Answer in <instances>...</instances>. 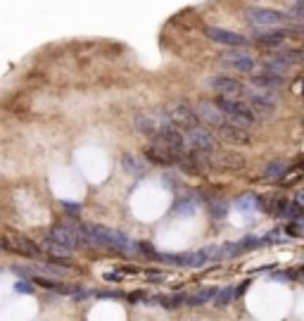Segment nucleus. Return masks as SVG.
<instances>
[{
    "label": "nucleus",
    "instance_id": "1",
    "mask_svg": "<svg viewBox=\"0 0 304 321\" xmlns=\"http://www.w3.org/2000/svg\"><path fill=\"white\" fill-rule=\"evenodd\" d=\"M79 233L83 245H90V248H107V250H119V252H131L135 248L133 240L126 238L124 233L98 226V224H81Z\"/></svg>",
    "mask_w": 304,
    "mask_h": 321
},
{
    "label": "nucleus",
    "instance_id": "2",
    "mask_svg": "<svg viewBox=\"0 0 304 321\" xmlns=\"http://www.w3.org/2000/svg\"><path fill=\"white\" fill-rule=\"evenodd\" d=\"M81 245H83V240H81L79 226H74V224L53 226V231L48 233V240H45V250L53 259H67V255H72Z\"/></svg>",
    "mask_w": 304,
    "mask_h": 321
},
{
    "label": "nucleus",
    "instance_id": "3",
    "mask_svg": "<svg viewBox=\"0 0 304 321\" xmlns=\"http://www.w3.org/2000/svg\"><path fill=\"white\" fill-rule=\"evenodd\" d=\"M216 105L224 110V114L228 117V121H233V124H238V126H254L257 124V114H254V110H252L247 102L242 100V98H228V95H216Z\"/></svg>",
    "mask_w": 304,
    "mask_h": 321
},
{
    "label": "nucleus",
    "instance_id": "4",
    "mask_svg": "<svg viewBox=\"0 0 304 321\" xmlns=\"http://www.w3.org/2000/svg\"><path fill=\"white\" fill-rule=\"evenodd\" d=\"M242 100L250 105L257 117H271L278 107V98L273 93H268V88H259V86H245L242 88Z\"/></svg>",
    "mask_w": 304,
    "mask_h": 321
},
{
    "label": "nucleus",
    "instance_id": "5",
    "mask_svg": "<svg viewBox=\"0 0 304 321\" xmlns=\"http://www.w3.org/2000/svg\"><path fill=\"white\" fill-rule=\"evenodd\" d=\"M292 38H304V29H295V27H266L264 31H257L254 34V43L261 48H278L283 46L285 41H292Z\"/></svg>",
    "mask_w": 304,
    "mask_h": 321
},
{
    "label": "nucleus",
    "instance_id": "6",
    "mask_svg": "<svg viewBox=\"0 0 304 321\" xmlns=\"http://www.w3.org/2000/svg\"><path fill=\"white\" fill-rule=\"evenodd\" d=\"M183 136H186V147H188V150H195V152L209 155V152H216V147H219L214 133H212L209 128H202L200 124L193 128H186Z\"/></svg>",
    "mask_w": 304,
    "mask_h": 321
},
{
    "label": "nucleus",
    "instance_id": "7",
    "mask_svg": "<svg viewBox=\"0 0 304 321\" xmlns=\"http://www.w3.org/2000/svg\"><path fill=\"white\" fill-rule=\"evenodd\" d=\"M0 252H15V255H24L31 259H41L43 250L38 248L34 240L24 238V236H0Z\"/></svg>",
    "mask_w": 304,
    "mask_h": 321
},
{
    "label": "nucleus",
    "instance_id": "8",
    "mask_svg": "<svg viewBox=\"0 0 304 321\" xmlns=\"http://www.w3.org/2000/svg\"><path fill=\"white\" fill-rule=\"evenodd\" d=\"M245 19L250 22L252 27H278V24H285L287 15L285 12H278L271 8H247L245 10Z\"/></svg>",
    "mask_w": 304,
    "mask_h": 321
},
{
    "label": "nucleus",
    "instance_id": "9",
    "mask_svg": "<svg viewBox=\"0 0 304 321\" xmlns=\"http://www.w3.org/2000/svg\"><path fill=\"white\" fill-rule=\"evenodd\" d=\"M221 64L240 74H252L257 69V60L250 53H242L238 48H228L226 53H221Z\"/></svg>",
    "mask_w": 304,
    "mask_h": 321
},
{
    "label": "nucleus",
    "instance_id": "10",
    "mask_svg": "<svg viewBox=\"0 0 304 321\" xmlns=\"http://www.w3.org/2000/svg\"><path fill=\"white\" fill-rule=\"evenodd\" d=\"M145 155H147V159H150L152 165L176 167L183 152H179V150H174V147L164 145V143H160V140H155V138H152V145L145 147Z\"/></svg>",
    "mask_w": 304,
    "mask_h": 321
},
{
    "label": "nucleus",
    "instance_id": "11",
    "mask_svg": "<svg viewBox=\"0 0 304 321\" xmlns=\"http://www.w3.org/2000/svg\"><path fill=\"white\" fill-rule=\"evenodd\" d=\"M167 117H169L171 124H176L181 131H186V128H193L200 124V117H197V112L188 105H183V102H176V105H171L167 107Z\"/></svg>",
    "mask_w": 304,
    "mask_h": 321
},
{
    "label": "nucleus",
    "instance_id": "12",
    "mask_svg": "<svg viewBox=\"0 0 304 321\" xmlns=\"http://www.w3.org/2000/svg\"><path fill=\"white\" fill-rule=\"evenodd\" d=\"M205 36L209 41H214L219 46H228V48H242L247 46V36H242L238 31H228V29L221 27H207L205 29Z\"/></svg>",
    "mask_w": 304,
    "mask_h": 321
},
{
    "label": "nucleus",
    "instance_id": "13",
    "mask_svg": "<svg viewBox=\"0 0 304 321\" xmlns=\"http://www.w3.org/2000/svg\"><path fill=\"white\" fill-rule=\"evenodd\" d=\"M197 117L205 121L209 128H219V126H224V124H228V117L224 114V110L216 105V102H209V100H202V102H197Z\"/></svg>",
    "mask_w": 304,
    "mask_h": 321
},
{
    "label": "nucleus",
    "instance_id": "14",
    "mask_svg": "<svg viewBox=\"0 0 304 321\" xmlns=\"http://www.w3.org/2000/svg\"><path fill=\"white\" fill-rule=\"evenodd\" d=\"M167 121H169V117H167V112L162 110V112H155V114H138V117L133 119V124L143 136L155 138Z\"/></svg>",
    "mask_w": 304,
    "mask_h": 321
},
{
    "label": "nucleus",
    "instance_id": "15",
    "mask_svg": "<svg viewBox=\"0 0 304 321\" xmlns=\"http://www.w3.org/2000/svg\"><path fill=\"white\" fill-rule=\"evenodd\" d=\"M207 86L216 95H228V98H240L242 88H245V83L231 79V76H212V79H207Z\"/></svg>",
    "mask_w": 304,
    "mask_h": 321
},
{
    "label": "nucleus",
    "instance_id": "16",
    "mask_svg": "<svg viewBox=\"0 0 304 321\" xmlns=\"http://www.w3.org/2000/svg\"><path fill=\"white\" fill-rule=\"evenodd\" d=\"M216 136L221 138V140H226V143H231V145H250V133H247V128L245 126H238V124H233V121H228V124H224V126L214 128Z\"/></svg>",
    "mask_w": 304,
    "mask_h": 321
},
{
    "label": "nucleus",
    "instance_id": "17",
    "mask_svg": "<svg viewBox=\"0 0 304 321\" xmlns=\"http://www.w3.org/2000/svg\"><path fill=\"white\" fill-rule=\"evenodd\" d=\"M283 74H276L266 69V67H261V72H252V86H259V88H280L283 86Z\"/></svg>",
    "mask_w": 304,
    "mask_h": 321
},
{
    "label": "nucleus",
    "instance_id": "18",
    "mask_svg": "<svg viewBox=\"0 0 304 321\" xmlns=\"http://www.w3.org/2000/svg\"><path fill=\"white\" fill-rule=\"evenodd\" d=\"M271 60L285 64V67H295V64L304 62V50H302V48H285V50H278Z\"/></svg>",
    "mask_w": 304,
    "mask_h": 321
},
{
    "label": "nucleus",
    "instance_id": "19",
    "mask_svg": "<svg viewBox=\"0 0 304 321\" xmlns=\"http://www.w3.org/2000/svg\"><path fill=\"white\" fill-rule=\"evenodd\" d=\"M216 290H219V288H205V290H200L197 295H190V297H186V304H188V307H200V304L214 300Z\"/></svg>",
    "mask_w": 304,
    "mask_h": 321
},
{
    "label": "nucleus",
    "instance_id": "20",
    "mask_svg": "<svg viewBox=\"0 0 304 321\" xmlns=\"http://www.w3.org/2000/svg\"><path fill=\"white\" fill-rule=\"evenodd\" d=\"M124 169L128 172V174H133V172H135V176H143L145 174V167L140 165L133 155H124Z\"/></svg>",
    "mask_w": 304,
    "mask_h": 321
},
{
    "label": "nucleus",
    "instance_id": "21",
    "mask_svg": "<svg viewBox=\"0 0 304 321\" xmlns=\"http://www.w3.org/2000/svg\"><path fill=\"white\" fill-rule=\"evenodd\" d=\"M238 295H235V290L233 288H224V290H216L214 300H216V307H226V304H231L233 300H235Z\"/></svg>",
    "mask_w": 304,
    "mask_h": 321
},
{
    "label": "nucleus",
    "instance_id": "22",
    "mask_svg": "<svg viewBox=\"0 0 304 321\" xmlns=\"http://www.w3.org/2000/svg\"><path fill=\"white\" fill-rule=\"evenodd\" d=\"M287 167L283 165V162H271V165H266V169H264V179H278L280 174H285Z\"/></svg>",
    "mask_w": 304,
    "mask_h": 321
},
{
    "label": "nucleus",
    "instance_id": "23",
    "mask_svg": "<svg viewBox=\"0 0 304 321\" xmlns=\"http://www.w3.org/2000/svg\"><path fill=\"white\" fill-rule=\"evenodd\" d=\"M167 309H181V304H186V295H174V297H162L160 300Z\"/></svg>",
    "mask_w": 304,
    "mask_h": 321
},
{
    "label": "nucleus",
    "instance_id": "24",
    "mask_svg": "<svg viewBox=\"0 0 304 321\" xmlns=\"http://www.w3.org/2000/svg\"><path fill=\"white\" fill-rule=\"evenodd\" d=\"M235 205H238L240 210H245V207H247V210H257V207L261 205V200L259 198H254V195H245V198H240Z\"/></svg>",
    "mask_w": 304,
    "mask_h": 321
},
{
    "label": "nucleus",
    "instance_id": "25",
    "mask_svg": "<svg viewBox=\"0 0 304 321\" xmlns=\"http://www.w3.org/2000/svg\"><path fill=\"white\" fill-rule=\"evenodd\" d=\"M224 210H226L224 205H216V207H214V217H216V219H221V217H224Z\"/></svg>",
    "mask_w": 304,
    "mask_h": 321
},
{
    "label": "nucleus",
    "instance_id": "26",
    "mask_svg": "<svg viewBox=\"0 0 304 321\" xmlns=\"http://www.w3.org/2000/svg\"><path fill=\"white\" fill-rule=\"evenodd\" d=\"M297 202H299V205H304V193H299V195H297Z\"/></svg>",
    "mask_w": 304,
    "mask_h": 321
},
{
    "label": "nucleus",
    "instance_id": "27",
    "mask_svg": "<svg viewBox=\"0 0 304 321\" xmlns=\"http://www.w3.org/2000/svg\"><path fill=\"white\" fill-rule=\"evenodd\" d=\"M302 95H304V91H302Z\"/></svg>",
    "mask_w": 304,
    "mask_h": 321
}]
</instances>
